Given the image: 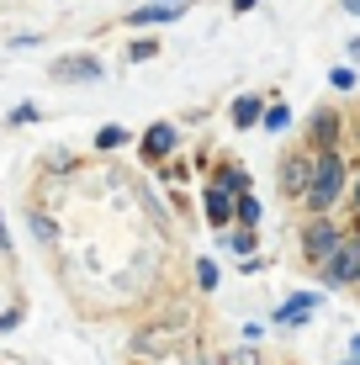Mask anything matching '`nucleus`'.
<instances>
[{"label": "nucleus", "mask_w": 360, "mask_h": 365, "mask_svg": "<svg viewBox=\"0 0 360 365\" xmlns=\"http://www.w3.org/2000/svg\"><path fill=\"white\" fill-rule=\"evenodd\" d=\"M350 180H355L350 148L313 154V185H307V196H302V217H334V207L350 201Z\"/></svg>", "instance_id": "nucleus-1"}, {"label": "nucleus", "mask_w": 360, "mask_h": 365, "mask_svg": "<svg viewBox=\"0 0 360 365\" xmlns=\"http://www.w3.org/2000/svg\"><path fill=\"white\" fill-rule=\"evenodd\" d=\"M344 238H350V222L344 217H302L297 222V259L307 270H324Z\"/></svg>", "instance_id": "nucleus-2"}, {"label": "nucleus", "mask_w": 360, "mask_h": 365, "mask_svg": "<svg viewBox=\"0 0 360 365\" xmlns=\"http://www.w3.org/2000/svg\"><path fill=\"white\" fill-rule=\"evenodd\" d=\"M344 138H350V117H344L339 106H329V101H318V106L302 117V148H307V154L344 148Z\"/></svg>", "instance_id": "nucleus-3"}, {"label": "nucleus", "mask_w": 360, "mask_h": 365, "mask_svg": "<svg viewBox=\"0 0 360 365\" xmlns=\"http://www.w3.org/2000/svg\"><path fill=\"white\" fill-rule=\"evenodd\" d=\"M180 143H185V133H180V122H170V117H159V122H148V128L138 133V159L143 165H154V170H165L170 159L180 154Z\"/></svg>", "instance_id": "nucleus-4"}, {"label": "nucleus", "mask_w": 360, "mask_h": 365, "mask_svg": "<svg viewBox=\"0 0 360 365\" xmlns=\"http://www.w3.org/2000/svg\"><path fill=\"white\" fill-rule=\"evenodd\" d=\"M324 292H313V286H297V292H287L270 307V329H307V323L324 312Z\"/></svg>", "instance_id": "nucleus-5"}, {"label": "nucleus", "mask_w": 360, "mask_h": 365, "mask_svg": "<svg viewBox=\"0 0 360 365\" xmlns=\"http://www.w3.org/2000/svg\"><path fill=\"white\" fill-rule=\"evenodd\" d=\"M48 74H53V85H101L106 58L91 53V48H74V53H58L53 64H48Z\"/></svg>", "instance_id": "nucleus-6"}, {"label": "nucleus", "mask_w": 360, "mask_h": 365, "mask_svg": "<svg viewBox=\"0 0 360 365\" xmlns=\"http://www.w3.org/2000/svg\"><path fill=\"white\" fill-rule=\"evenodd\" d=\"M313 275H318V286H324V292H355V286H360V238L350 233L339 249H334L329 265L313 270Z\"/></svg>", "instance_id": "nucleus-7"}, {"label": "nucleus", "mask_w": 360, "mask_h": 365, "mask_svg": "<svg viewBox=\"0 0 360 365\" xmlns=\"http://www.w3.org/2000/svg\"><path fill=\"white\" fill-rule=\"evenodd\" d=\"M307 185H313V154H307V148L297 143V148H287V154L276 159V191L287 196V201H297V207H302Z\"/></svg>", "instance_id": "nucleus-8"}, {"label": "nucleus", "mask_w": 360, "mask_h": 365, "mask_svg": "<svg viewBox=\"0 0 360 365\" xmlns=\"http://www.w3.org/2000/svg\"><path fill=\"white\" fill-rule=\"evenodd\" d=\"M191 11V0H143V6L122 11V27L128 32H154V27H170Z\"/></svg>", "instance_id": "nucleus-9"}, {"label": "nucleus", "mask_w": 360, "mask_h": 365, "mask_svg": "<svg viewBox=\"0 0 360 365\" xmlns=\"http://www.w3.org/2000/svg\"><path fill=\"white\" fill-rule=\"evenodd\" d=\"M270 101H281V91H239V96L228 101V128L233 133H254L259 122H265Z\"/></svg>", "instance_id": "nucleus-10"}, {"label": "nucleus", "mask_w": 360, "mask_h": 365, "mask_svg": "<svg viewBox=\"0 0 360 365\" xmlns=\"http://www.w3.org/2000/svg\"><path fill=\"white\" fill-rule=\"evenodd\" d=\"M233 201L228 191H217V185H202V217H207V228L212 233H222V228H233Z\"/></svg>", "instance_id": "nucleus-11"}, {"label": "nucleus", "mask_w": 360, "mask_h": 365, "mask_svg": "<svg viewBox=\"0 0 360 365\" xmlns=\"http://www.w3.org/2000/svg\"><path fill=\"white\" fill-rule=\"evenodd\" d=\"M217 238V255H228V259H254L259 255V233L254 228H222V233H212Z\"/></svg>", "instance_id": "nucleus-12"}, {"label": "nucleus", "mask_w": 360, "mask_h": 365, "mask_svg": "<svg viewBox=\"0 0 360 365\" xmlns=\"http://www.w3.org/2000/svg\"><path fill=\"white\" fill-rule=\"evenodd\" d=\"M207 185H217V191H228L233 201H239V196H250V191H254V175H250V165L228 159V165H217V170H212V180H207Z\"/></svg>", "instance_id": "nucleus-13"}, {"label": "nucleus", "mask_w": 360, "mask_h": 365, "mask_svg": "<svg viewBox=\"0 0 360 365\" xmlns=\"http://www.w3.org/2000/svg\"><path fill=\"white\" fill-rule=\"evenodd\" d=\"M21 217H27V233H32V238H37L43 249H58V238H64V228H58V217H53V212L43 207V201H32V207L21 212Z\"/></svg>", "instance_id": "nucleus-14"}, {"label": "nucleus", "mask_w": 360, "mask_h": 365, "mask_svg": "<svg viewBox=\"0 0 360 365\" xmlns=\"http://www.w3.org/2000/svg\"><path fill=\"white\" fill-rule=\"evenodd\" d=\"M133 143H138V133L122 128V122H101V128H96V138H91L96 154H117V148H133Z\"/></svg>", "instance_id": "nucleus-15"}, {"label": "nucleus", "mask_w": 360, "mask_h": 365, "mask_svg": "<svg viewBox=\"0 0 360 365\" xmlns=\"http://www.w3.org/2000/svg\"><path fill=\"white\" fill-rule=\"evenodd\" d=\"M37 165H43L48 180H58V175H74V170H80V154H74V148H43V154H37Z\"/></svg>", "instance_id": "nucleus-16"}, {"label": "nucleus", "mask_w": 360, "mask_h": 365, "mask_svg": "<svg viewBox=\"0 0 360 365\" xmlns=\"http://www.w3.org/2000/svg\"><path fill=\"white\" fill-rule=\"evenodd\" d=\"M191 275H196V292H202V297H212L217 286H222V265H217L212 255H196L191 259Z\"/></svg>", "instance_id": "nucleus-17"}, {"label": "nucleus", "mask_w": 360, "mask_h": 365, "mask_svg": "<svg viewBox=\"0 0 360 365\" xmlns=\"http://www.w3.org/2000/svg\"><path fill=\"white\" fill-rule=\"evenodd\" d=\"M292 128H297V111L287 106V101H270V106H265V122H259V133L281 138V133H292Z\"/></svg>", "instance_id": "nucleus-18"}, {"label": "nucleus", "mask_w": 360, "mask_h": 365, "mask_svg": "<svg viewBox=\"0 0 360 365\" xmlns=\"http://www.w3.org/2000/svg\"><path fill=\"white\" fill-rule=\"evenodd\" d=\"M259 222H265V201H259V191L239 196V207H233V228H254L259 233Z\"/></svg>", "instance_id": "nucleus-19"}, {"label": "nucleus", "mask_w": 360, "mask_h": 365, "mask_svg": "<svg viewBox=\"0 0 360 365\" xmlns=\"http://www.w3.org/2000/svg\"><path fill=\"white\" fill-rule=\"evenodd\" d=\"M165 53V43H159V37H148V32H133V43L122 48V58H128V64H148V58H159Z\"/></svg>", "instance_id": "nucleus-20"}, {"label": "nucleus", "mask_w": 360, "mask_h": 365, "mask_svg": "<svg viewBox=\"0 0 360 365\" xmlns=\"http://www.w3.org/2000/svg\"><path fill=\"white\" fill-rule=\"evenodd\" d=\"M329 91H339V96H355V91H360V69L339 58V64L329 69Z\"/></svg>", "instance_id": "nucleus-21"}, {"label": "nucleus", "mask_w": 360, "mask_h": 365, "mask_svg": "<svg viewBox=\"0 0 360 365\" xmlns=\"http://www.w3.org/2000/svg\"><path fill=\"white\" fill-rule=\"evenodd\" d=\"M37 122H43V106H37V101H16V106L6 111V128L16 133V128H37Z\"/></svg>", "instance_id": "nucleus-22"}, {"label": "nucleus", "mask_w": 360, "mask_h": 365, "mask_svg": "<svg viewBox=\"0 0 360 365\" xmlns=\"http://www.w3.org/2000/svg\"><path fill=\"white\" fill-rule=\"evenodd\" d=\"M21 323H27V302H11V307H0V334H16Z\"/></svg>", "instance_id": "nucleus-23"}, {"label": "nucleus", "mask_w": 360, "mask_h": 365, "mask_svg": "<svg viewBox=\"0 0 360 365\" xmlns=\"http://www.w3.org/2000/svg\"><path fill=\"white\" fill-rule=\"evenodd\" d=\"M217 365H265V355H259L254 344H239V349H228V355H222Z\"/></svg>", "instance_id": "nucleus-24"}, {"label": "nucleus", "mask_w": 360, "mask_h": 365, "mask_svg": "<svg viewBox=\"0 0 360 365\" xmlns=\"http://www.w3.org/2000/svg\"><path fill=\"white\" fill-rule=\"evenodd\" d=\"M11 53H32V48H43V32H11Z\"/></svg>", "instance_id": "nucleus-25"}, {"label": "nucleus", "mask_w": 360, "mask_h": 365, "mask_svg": "<svg viewBox=\"0 0 360 365\" xmlns=\"http://www.w3.org/2000/svg\"><path fill=\"white\" fill-rule=\"evenodd\" d=\"M159 180H170V185H180V180H191V165L185 159H170L165 170H159Z\"/></svg>", "instance_id": "nucleus-26"}, {"label": "nucleus", "mask_w": 360, "mask_h": 365, "mask_svg": "<svg viewBox=\"0 0 360 365\" xmlns=\"http://www.w3.org/2000/svg\"><path fill=\"white\" fill-rule=\"evenodd\" d=\"M0 259H16V238H11V222L0 212Z\"/></svg>", "instance_id": "nucleus-27"}, {"label": "nucleus", "mask_w": 360, "mask_h": 365, "mask_svg": "<svg viewBox=\"0 0 360 365\" xmlns=\"http://www.w3.org/2000/svg\"><path fill=\"white\" fill-rule=\"evenodd\" d=\"M244 344H254V349L265 344V323H244Z\"/></svg>", "instance_id": "nucleus-28"}, {"label": "nucleus", "mask_w": 360, "mask_h": 365, "mask_svg": "<svg viewBox=\"0 0 360 365\" xmlns=\"http://www.w3.org/2000/svg\"><path fill=\"white\" fill-rule=\"evenodd\" d=\"M239 270H244V275H265V270H270V259H265V255H254V259H244Z\"/></svg>", "instance_id": "nucleus-29"}, {"label": "nucleus", "mask_w": 360, "mask_h": 365, "mask_svg": "<svg viewBox=\"0 0 360 365\" xmlns=\"http://www.w3.org/2000/svg\"><path fill=\"white\" fill-rule=\"evenodd\" d=\"M259 6H265V0H228L233 16H250V11H259Z\"/></svg>", "instance_id": "nucleus-30"}, {"label": "nucleus", "mask_w": 360, "mask_h": 365, "mask_svg": "<svg viewBox=\"0 0 360 365\" xmlns=\"http://www.w3.org/2000/svg\"><path fill=\"white\" fill-rule=\"evenodd\" d=\"M344 212H350V217L360 212V170H355V180H350V201H344Z\"/></svg>", "instance_id": "nucleus-31"}, {"label": "nucleus", "mask_w": 360, "mask_h": 365, "mask_svg": "<svg viewBox=\"0 0 360 365\" xmlns=\"http://www.w3.org/2000/svg\"><path fill=\"white\" fill-rule=\"evenodd\" d=\"M344 64L360 69V37H350V43H344Z\"/></svg>", "instance_id": "nucleus-32"}, {"label": "nucleus", "mask_w": 360, "mask_h": 365, "mask_svg": "<svg viewBox=\"0 0 360 365\" xmlns=\"http://www.w3.org/2000/svg\"><path fill=\"white\" fill-rule=\"evenodd\" d=\"M344 355H350V360H360V329H355L350 339H344Z\"/></svg>", "instance_id": "nucleus-33"}, {"label": "nucleus", "mask_w": 360, "mask_h": 365, "mask_svg": "<svg viewBox=\"0 0 360 365\" xmlns=\"http://www.w3.org/2000/svg\"><path fill=\"white\" fill-rule=\"evenodd\" d=\"M344 6V16H360V0H339Z\"/></svg>", "instance_id": "nucleus-34"}, {"label": "nucleus", "mask_w": 360, "mask_h": 365, "mask_svg": "<svg viewBox=\"0 0 360 365\" xmlns=\"http://www.w3.org/2000/svg\"><path fill=\"white\" fill-rule=\"evenodd\" d=\"M344 222H350V233L360 238V212H355V217H344Z\"/></svg>", "instance_id": "nucleus-35"}, {"label": "nucleus", "mask_w": 360, "mask_h": 365, "mask_svg": "<svg viewBox=\"0 0 360 365\" xmlns=\"http://www.w3.org/2000/svg\"><path fill=\"white\" fill-rule=\"evenodd\" d=\"M339 365H360V360H350V355H344V360H339Z\"/></svg>", "instance_id": "nucleus-36"}, {"label": "nucleus", "mask_w": 360, "mask_h": 365, "mask_svg": "<svg viewBox=\"0 0 360 365\" xmlns=\"http://www.w3.org/2000/svg\"><path fill=\"white\" fill-rule=\"evenodd\" d=\"M355 297H360V286H355Z\"/></svg>", "instance_id": "nucleus-37"}]
</instances>
